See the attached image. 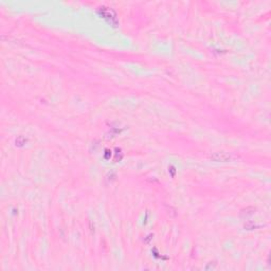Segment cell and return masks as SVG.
Returning <instances> with one entry per match:
<instances>
[{"instance_id":"obj_1","label":"cell","mask_w":271,"mask_h":271,"mask_svg":"<svg viewBox=\"0 0 271 271\" xmlns=\"http://www.w3.org/2000/svg\"><path fill=\"white\" fill-rule=\"evenodd\" d=\"M213 159H214V160H216V161H227L228 159H230V156L228 154H226V152H220V154H219V152H217L216 155H214V156L212 157Z\"/></svg>"}]
</instances>
